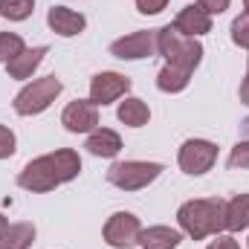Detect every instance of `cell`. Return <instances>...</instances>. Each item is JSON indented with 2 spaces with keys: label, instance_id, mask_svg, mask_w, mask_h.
<instances>
[{
  "label": "cell",
  "instance_id": "cb8c5ba5",
  "mask_svg": "<svg viewBox=\"0 0 249 249\" xmlns=\"http://www.w3.org/2000/svg\"><path fill=\"white\" fill-rule=\"evenodd\" d=\"M15 151H18V139H15V133H12V127L0 124V160L15 157Z\"/></svg>",
  "mask_w": 249,
  "mask_h": 249
},
{
  "label": "cell",
  "instance_id": "6da1fadb",
  "mask_svg": "<svg viewBox=\"0 0 249 249\" xmlns=\"http://www.w3.org/2000/svg\"><path fill=\"white\" fill-rule=\"evenodd\" d=\"M78 174H81V157L70 148H58L53 154H44V157L26 162L23 171L18 174V186L26 191H35V194H47L53 188L75 180Z\"/></svg>",
  "mask_w": 249,
  "mask_h": 249
},
{
  "label": "cell",
  "instance_id": "4dcf8cb0",
  "mask_svg": "<svg viewBox=\"0 0 249 249\" xmlns=\"http://www.w3.org/2000/svg\"><path fill=\"white\" fill-rule=\"evenodd\" d=\"M244 3H247V12H249V0H244Z\"/></svg>",
  "mask_w": 249,
  "mask_h": 249
},
{
  "label": "cell",
  "instance_id": "277c9868",
  "mask_svg": "<svg viewBox=\"0 0 249 249\" xmlns=\"http://www.w3.org/2000/svg\"><path fill=\"white\" fill-rule=\"evenodd\" d=\"M64 90L61 78L55 75H44V78H35L29 81L18 96H15V113L20 116H35V113H44Z\"/></svg>",
  "mask_w": 249,
  "mask_h": 249
},
{
  "label": "cell",
  "instance_id": "5bb4252c",
  "mask_svg": "<svg viewBox=\"0 0 249 249\" xmlns=\"http://www.w3.org/2000/svg\"><path fill=\"white\" fill-rule=\"evenodd\" d=\"M44 55H47V47H32V50H23L20 55H15L12 61H6V72H9V78H29L41 61H44Z\"/></svg>",
  "mask_w": 249,
  "mask_h": 249
},
{
  "label": "cell",
  "instance_id": "7c38bea8",
  "mask_svg": "<svg viewBox=\"0 0 249 249\" xmlns=\"http://www.w3.org/2000/svg\"><path fill=\"white\" fill-rule=\"evenodd\" d=\"M174 29L186 38H200L206 32H212V15H206L200 6H186L177 18H174Z\"/></svg>",
  "mask_w": 249,
  "mask_h": 249
},
{
  "label": "cell",
  "instance_id": "e0dca14e",
  "mask_svg": "<svg viewBox=\"0 0 249 249\" xmlns=\"http://www.w3.org/2000/svg\"><path fill=\"white\" fill-rule=\"evenodd\" d=\"M32 244H35V226L32 223H12L0 238V249H29Z\"/></svg>",
  "mask_w": 249,
  "mask_h": 249
},
{
  "label": "cell",
  "instance_id": "603a6c76",
  "mask_svg": "<svg viewBox=\"0 0 249 249\" xmlns=\"http://www.w3.org/2000/svg\"><path fill=\"white\" fill-rule=\"evenodd\" d=\"M226 165L232 168V171H244V168H249V136L247 139H241L235 148H232V154H229V160H226Z\"/></svg>",
  "mask_w": 249,
  "mask_h": 249
},
{
  "label": "cell",
  "instance_id": "8fae6325",
  "mask_svg": "<svg viewBox=\"0 0 249 249\" xmlns=\"http://www.w3.org/2000/svg\"><path fill=\"white\" fill-rule=\"evenodd\" d=\"M47 23H50V29H53L55 35H61V38H72V35L84 32V26H87L84 15L67 9V6H53V9L47 12Z\"/></svg>",
  "mask_w": 249,
  "mask_h": 249
},
{
  "label": "cell",
  "instance_id": "8992f818",
  "mask_svg": "<svg viewBox=\"0 0 249 249\" xmlns=\"http://www.w3.org/2000/svg\"><path fill=\"white\" fill-rule=\"evenodd\" d=\"M110 55L122 61H139L160 55V29H139L110 44Z\"/></svg>",
  "mask_w": 249,
  "mask_h": 249
},
{
  "label": "cell",
  "instance_id": "d6986e66",
  "mask_svg": "<svg viewBox=\"0 0 249 249\" xmlns=\"http://www.w3.org/2000/svg\"><path fill=\"white\" fill-rule=\"evenodd\" d=\"M188 81H191V72L180 70V67H171V64H165L157 72V87L162 93H183L188 87Z\"/></svg>",
  "mask_w": 249,
  "mask_h": 249
},
{
  "label": "cell",
  "instance_id": "9a60e30c",
  "mask_svg": "<svg viewBox=\"0 0 249 249\" xmlns=\"http://www.w3.org/2000/svg\"><path fill=\"white\" fill-rule=\"evenodd\" d=\"M183 241V235L171 226H148L139 235V247L142 249H177Z\"/></svg>",
  "mask_w": 249,
  "mask_h": 249
},
{
  "label": "cell",
  "instance_id": "4fadbf2b",
  "mask_svg": "<svg viewBox=\"0 0 249 249\" xmlns=\"http://www.w3.org/2000/svg\"><path fill=\"white\" fill-rule=\"evenodd\" d=\"M84 148H87L93 157L110 160V157H116V154L122 151V136H119L116 130H110V127H96V130H90Z\"/></svg>",
  "mask_w": 249,
  "mask_h": 249
},
{
  "label": "cell",
  "instance_id": "5b68a950",
  "mask_svg": "<svg viewBox=\"0 0 249 249\" xmlns=\"http://www.w3.org/2000/svg\"><path fill=\"white\" fill-rule=\"evenodd\" d=\"M162 174L160 162H142V160H124V162H113L107 168V183L122 191H139V188L151 186L157 177Z\"/></svg>",
  "mask_w": 249,
  "mask_h": 249
},
{
  "label": "cell",
  "instance_id": "2e32d148",
  "mask_svg": "<svg viewBox=\"0 0 249 249\" xmlns=\"http://www.w3.org/2000/svg\"><path fill=\"white\" fill-rule=\"evenodd\" d=\"M226 229L229 232H244L249 229V194H235L226 203Z\"/></svg>",
  "mask_w": 249,
  "mask_h": 249
},
{
  "label": "cell",
  "instance_id": "7a4b0ae2",
  "mask_svg": "<svg viewBox=\"0 0 249 249\" xmlns=\"http://www.w3.org/2000/svg\"><path fill=\"white\" fill-rule=\"evenodd\" d=\"M226 203L217 197L188 200L177 209V223L191 241H203L209 235H220L226 229Z\"/></svg>",
  "mask_w": 249,
  "mask_h": 249
},
{
  "label": "cell",
  "instance_id": "44dd1931",
  "mask_svg": "<svg viewBox=\"0 0 249 249\" xmlns=\"http://www.w3.org/2000/svg\"><path fill=\"white\" fill-rule=\"evenodd\" d=\"M23 50H26V44H23V38L18 32H0V64L12 61Z\"/></svg>",
  "mask_w": 249,
  "mask_h": 249
},
{
  "label": "cell",
  "instance_id": "484cf974",
  "mask_svg": "<svg viewBox=\"0 0 249 249\" xmlns=\"http://www.w3.org/2000/svg\"><path fill=\"white\" fill-rule=\"evenodd\" d=\"M168 6V0H136V9L142 15H160Z\"/></svg>",
  "mask_w": 249,
  "mask_h": 249
},
{
  "label": "cell",
  "instance_id": "f546056e",
  "mask_svg": "<svg viewBox=\"0 0 249 249\" xmlns=\"http://www.w3.org/2000/svg\"><path fill=\"white\" fill-rule=\"evenodd\" d=\"M241 124H244V130H247V133H249V119H244V122H241Z\"/></svg>",
  "mask_w": 249,
  "mask_h": 249
},
{
  "label": "cell",
  "instance_id": "7402d4cb",
  "mask_svg": "<svg viewBox=\"0 0 249 249\" xmlns=\"http://www.w3.org/2000/svg\"><path fill=\"white\" fill-rule=\"evenodd\" d=\"M232 41H235L241 50H249V12H241V15L232 20Z\"/></svg>",
  "mask_w": 249,
  "mask_h": 249
},
{
  "label": "cell",
  "instance_id": "30bf717a",
  "mask_svg": "<svg viewBox=\"0 0 249 249\" xmlns=\"http://www.w3.org/2000/svg\"><path fill=\"white\" fill-rule=\"evenodd\" d=\"M61 124L70 133H90L99 124V105H93L90 99H75L64 107Z\"/></svg>",
  "mask_w": 249,
  "mask_h": 249
},
{
  "label": "cell",
  "instance_id": "ac0fdd59",
  "mask_svg": "<svg viewBox=\"0 0 249 249\" xmlns=\"http://www.w3.org/2000/svg\"><path fill=\"white\" fill-rule=\"evenodd\" d=\"M116 116L127 127H142V124H148V119H151V110H148V105L142 99H133L130 96V99H124L122 105H119Z\"/></svg>",
  "mask_w": 249,
  "mask_h": 249
},
{
  "label": "cell",
  "instance_id": "d4e9b609",
  "mask_svg": "<svg viewBox=\"0 0 249 249\" xmlns=\"http://www.w3.org/2000/svg\"><path fill=\"white\" fill-rule=\"evenodd\" d=\"M229 3H232V0H197V6H200L206 15H223V12L229 9Z\"/></svg>",
  "mask_w": 249,
  "mask_h": 249
},
{
  "label": "cell",
  "instance_id": "3957f363",
  "mask_svg": "<svg viewBox=\"0 0 249 249\" xmlns=\"http://www.w3.org/2000/svg\"><path fill=\"white\" fill-rule=\"evenodd\" d=\"M160 55L171 67L194 72L200 67V61H203V44L197 38L180 35L174 29V23H168V26H160Z\"/></svg>",
  "mask_w": 249,
  "mask_h": 249
},
{
  "label": "cell",
  "instance_id": "f1b7e54d",
  "mask_svg": "<svg viewBox=\"0 0 249 249\" xmlns=\"http://www.w3.org/2000/svg\"><path fill=\"white\" fill-rule=\"evenodd\" d=\"M6 229H9V220H6V217L0 214V238H3V232H6Z\"/></svg>",
  "mask_w": 249,
  "mask_h": 249
},
{
  "label": "cell",
  "instance_id": "ba28073f",
  "mask_svg": "<svg viewBox=\"0 0 249 249\" xmlns=\"http://www.w3.org/2000/svg\"><path fill=\"white\" fill-rule=\"evenodd\" d=\"M105 244L113 249H133L139 244V235H142V223L136 214L130 212H116L107 217L105 223Z\"/></svg>",
  "mask_w": 249,
  "mask_h": 249
},
{
  "label": "cell",
  "instance_id": "52a82bcc",
  "mask_svg": "<svg viewBox=\"0 0 249 249\" xmlns=\"http://www.w3.org/2000/svg\"><path fill=\"white\" fill-rule=\"evenodd\" d=\"M177 162H180V168L186 174L200 177V174L212 171V165L217 162V145L209 142V139H186L183 148H180Z\"/></svg>",
  "mask_w": 249,
  "mask_h": 249
},
{
  "label": "cell",
  "instance_id": "ffe728a7",
  "mask_svg": "<svg viewBox=\"0 0 249 249\" xmlns=\"http://www.w3.org/2000/svg\"><path fill=\"white\" fill-rule=\"evenodd\" d=\"M35 12V0H0V15L6 20H26Z\"/></svg>",
  "mask_w": 249,
  "mask_h": 249
},
{
  "label": "cell",
  "instance_id": "9c48e42d",
  "mask_svg": "<svg viewBox=\"0 0 249 249\" xmlns=\"http://www.w3.org/2000/svg\"><path fill=\"white\" fill-rule=\"evenodd\" d=\"M127 90H130V78L122 75V72L107 70V72L93 75V81H90V102L105 107V105H113L116 99H122Z\"/></svg>",
  "mask_w": 249,
  "mask_h": 249
},
{
  "label": "cell",
  "instance_id": "83f0119b",
  "mask_svg": "<svg viewBox=\"0 0 249 249\" xmlns=\"http://www.w3.org/2000/svg\"><path fill=\"white\" fill-rule=\"evenodd\" d=\"M241 102L249 107V58H247V75H244V81H241Z\"/></svg>",
  "mask_w": 249,
  "mask_h": 249
},
{
  "label": "cell",
  "instance_id": "4316f807",
  "mask_svg": "<svg viewBox=\"0 0 249 249\" xmlns=\"http://www.w3.org/2000/svg\"><path fill=\"white\" fill-rule=\"evenodd\" d=\"M206 249H241V244H238L232 235H217V238H214Z\"/></svg>",
  "mask_w": 249,
  "mask_h": 249
}]
</instances>
